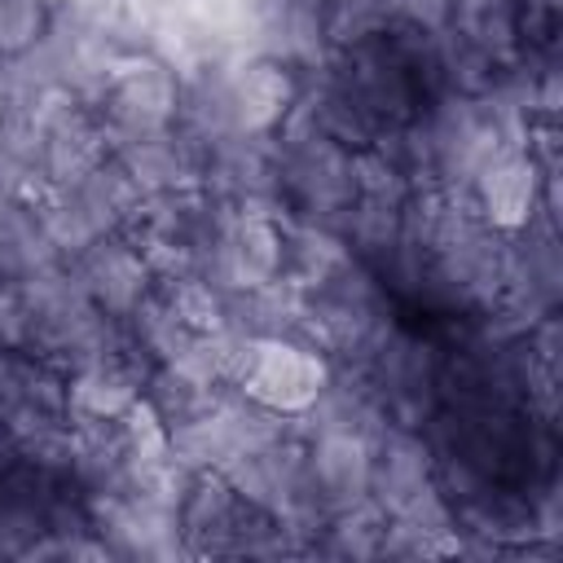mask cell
<instances>
[{
	"mask_svg": "<svg viewBox=\"0 0 563 563\" xmlns=\"http://www.w3.org/2000/svg\"><path fill=\"white\" fill-rule=\"evenodd\" d=\"M330 378L334 369L321 347L295 334H242L229 387L277 418H303Z\"/></svg>",
	"mask_w": 563,
	"mask_h": 563,
	"instance_id": "obj_1",
	"label": "cell"
},
{
	"mask_svg": "<svg viewBox=\"0 0 563 563\" xmlns=\"http://www.w3.org/2000/svg\"><path fill=\"white\" fill-rule=\"evenodd\" d=\"M180 70L158 53H119L97 88L101 119L114 141L167 132L180 119Z\"/></svg>",
	"mask_w": 563,
	"mask_h": 563,
	"instance_id": "obj_2",
	"label": "cell"
},
{
	"mask_svg": "<svg viewBox=\"0 0 563 563\" xmlns=\"http://www.w3.org/2000/svg\"><path fill=\"white\" fill-rule=\"evenodd\" d=\"M541 185H545V167L537 163V154L528 145H506L471 176L475 211L488 229L510 238L541 211Z\"/></svg>",
	"mask_w": 563,
	"mask_h": 563,
	"instance_id": "obj_3",
	"label": "cell"
},
{
	"mask_svg": "<svg viewBox=\"0 0 563 563\" xmlns=\"http://www.w3.org/2000/svg\"><path fill=\"white\" fill-rule=\"evenodd\" d=\"M299 101V79L290 62L273 53H251L229 66V119L242 136H273L290 106Z\"/></svg>",
	"mask_w": 563,
	"mask_h": 563,
	"instance_id": "obj_4",
	"label": "cell"
},
{
	"mask_svg": "<svg viewBox=\"0 0 563 563\" xmlns=\"http://www.w3.org/2000/svg\"><path fill=\"white\" fill-rule=\"evenodd\" d=\"M435 493V453L413 435L409 427H383L374 435V462H369V497L387 510L400 515L413 501Z\"/></svg>",
	"mask_w": 563,
	"mask_h": 563,
	"instance_id": "obj_5",
	"label": "cell"
},
{
	"mask_svg": "<svg viewBox=\"0 0 563 563\" xmlns=\"http://www.w3.org/2000/svg\"><path fill=\"white\" fill-rule=\"evenodd\" d=\"M75 277L106 317H132V308L150 295V264L141 246H128L114 233L92 238L75 255Z\"/></svg>",
	"mask_w": 563,
	"mask_h": 563,
	"instance_id": "obj_6",
	"label": "cell"
},
{
	"mask_svg": "<svg viewBox=\"0 0 563 563\" xmlns=\"http://www.w3.org/2000/svg\"><path fill=\"white\" fill-rule=\"evenodd\" d=\"M308 462V484L325 515L369 497V462H374V440L361 431H312L303 444Z\"/></svg>",
	"mask_w": 563,
	"mask_h": 563,
	"instance_id": "obj_7",
	"label": "cell"
},
{
	"mask_svg": "<svg viewBox=\"0 0 563 563\" xmlns=\"http://www.w3.org/2000/svg\"><path fill=\"white\" fill-rule=\"evenodd\" d=\"M145 387V374L128 365L123 352L88 361L66 378V418L70 422H114Z\"/></svg>",
	"mask_w": 563,
	"mask_h": 563,
	"instance_id": "obj_8",
	"label": "cell"
},
{
	"mask_svg": "<svg viewBox=\"0 0 563 563\" xmlns=\"http://www.w3.org/2000/svg\"><path fill=\"white\" fill-rule=\"evenodd\" d=\"M519 0H444V31L484 62L506 66L519 53Z\"/></svg>",
	"mask_w": 563,
	"mask_h": 563,
	"instance_id": "obj_9",
	"label": "cell"
},
{
	"mask_svg": "<svg viewBox=\"0 0 563 563\" xmlns=\"http://www.w3.org/2000/svg\"><path fill=\"white\" fill-rule=\"evenodd\" d=\"M53 31V0H0V62H18Z\"/></svg>",
	"mask_w": 563,
	"mask_h": 563,
	"instance_id": "obj_10",
	"label": "cell"
},
{
	"mask_svg": "<svg viewBox=\"0 0 563 563\" xmlns=\"http://www.w3.org/2000/svg\"><path fill=\"white\" fill-rule=\"evenodd\" d=\"M0 347L35 352V290L31 277H0Z\"/></svg>",
	"mask_w": 563,
	"mask_h": 563,
	"instance_id": "obj_11",
	"label": "cell"
},
{
	"mask_svg": "<svg viewBox=\"0 0 563 563\" xmlns=\"http://www.w3.org/2000/svg\"><path fill=\"white\" fill-rule=\"evenodd\" d=\"M18 462H22V444H18V435L9 431V422L0 418V479H4Z\"/></svg>",
	"mask_w": 563,
	"mask_h": 563,
	"instance_id": "obj_12",
	"label": "cell"
}]
</instances>
